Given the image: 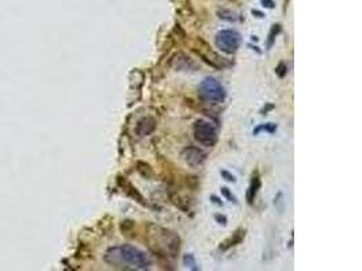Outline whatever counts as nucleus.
<instances>
[{
	"label": "nucleus",
	"mask_w": 362,
	"mask_h": 271,
	"mask_svg": "<svg viewBox=\"0 0 362 271\" xmlns=\"http://www.w3.org/2000/svg\"><path fill=\"white\" fill-rule=\"evenodd\" d=\"M103 259L107 265L121 270H148L152 266V259L148 254L130 244L110 247L105 252Z\"/></svg>",
	"instance_id": "1"
},
{
	"label": "nucleus",
	"mask_w": 362,
	"mask_h": 271,
	"mask_svg": "<svg viewBox=\"0 0 362 271\" xmlns=\"http://www.w3.org/2000/svg\"><path fill=\"white\" fill-rule=\"evenodd\" d=\"M155 233H151L153 239L152 251L155 255L159 258H177L181 252V237H179L173 230L160 228V226H153Z\"/></svg>",
	"instance_id": "2"
},
{
	"label": "nucleus",
	"mask_w": 362,
	"mask_h": 271,
	"mask_svg": "<svg viewBox=\"0 0 362 271\" xmlns=\"http://www.w3.org/2000/svg\"><path fill=\"white\" fill-rule=\"evenodd\" d=\"M198 91L201 99H204L205 102L213 103V105L214 103L224 102V99L227 98L225 88L214 77H205L204 80L201 82V84H199Z\"/></svg>",
	"instance_id": "3"
},
{
	"label": "nucleus",
	"mask_w": 362,
	"mask_h": 271,
	"mask_svg": "<svg viewBox=\"0 0 362 271\" xmlns=\"http://www.w3.org/2000/svg\"><path fill=\"white\" fill-rule=\"evenodd\" d=\"M214 42L221 52H224L227 54H234L241 44V36H240L239 31L227 29V30L219 31L216 34Z\"/></svg>",
	"instance_id": "4"
},
{
	"label": "nucleus",
	"mask_w": 362,
	"mask_h": 271,
	"mask_svg": "<svg viewBox=\"0 0 362 271\" xmlns=\"http://www.w3.org/2000/svg\"><path fill=\"white\" fill-rule=\"evenodd\" d=\"M194 138L204 147H214L217 143V130L213 123L205 119H198L194 123Z\"/></svg>",
	"instance_id": "5"
},
{
	"label": "nucleus",
	"mask_w": 362,
	"mask_h": 271,
	"mask_svg": "<svg viewBox=\"0 0 362 271\" xmlns=\"http://www.w3.org/2000/svg\"><path fill=\"white\" fill-rule=\"evenodd\" d=\"M182 159H183V162L189 167H199V165H202L205 163V160H206V154H205L202 149L197 148V147H193V145H190V147H186V148L182 151Z\"/></svg>",
	"instance_id": "6"
},
{
	"label": "nucleus",
	"mask_w": 362,
	"mask_h": 271,
	"mask_svg": "<svg viewBox=\"0 0 362 271\" xmlns=\"http://www.w3.org/2000/svg\"><path fill=\"white\" fill-rule=\"evenodd\" d=\"M117 184L120 186V189L122 190L125 194L130 197L132 200H134L136 202H138L140 205H143V206H147V201L144 200V197L140 194V191H138L134 186H133L130 182H129L126 178H123V176H118L117 178Z\"/></svg>",
	"instance_id": "7"
},
{
	"label": "nucleus",
	"mask_w": 362,
	"mask_h": 271,
	"mask_svg": "<svg viewBox=\"0 0 362 271\" xmlns=\"http://www.w3.org/2000/svg\"><path fill=\"white\" fill-rule=\"evenodd\" d=\"M245 233H247V230L244 228H238V229L235 230L232 236H230L228 239H225L224 241H221L220 243V251H228L231 248H234V247L239 246L241 241L245 239Z\"/></svg>",
	"instance_id": "8"
},
{
	"label": "nucleus",
	"mask_w": 362,
	"mask_h": 271,
	"mask_svg": "<svg viewBox=\"0 0 362 271\" xmlns=\"http://www.w3.org/2000/svg\"><path fill=\"white\" fill-rule=\"evenodd\" d=\"M156 130V119L152 117H144L136 123V134L138 137H145Z\"/></svg>",
	"instance_id": "9"
},
{
	"label": "nucleus",
	"mask_w": 362,
	"mask_h": 271,
	"mask_svg": "<svg viewBox=\"0 0 362 271\" xmlns=\"http://www.w3.org/2000/svg\"><path fill=\"white\" fill-rule=\"evenodd\" d=\"M260 186H262V182H260L259 175L258 174L252 175L250 186H248V190H247V202H248V205L254 204V201H255L256 194H258V191H259Z\"/></svg>",
	"instance_id": "10"
},
{
	"label": "nucleus",
	"mask_w": 362,
	"mask_h": 271,
	"mask_svg": "<svg viewBox=\"0 0 362 271\" xmlns=\"http://www.w3.org/2000/svg\"><path fill=\"white\" fill-rule=\"evenodd\" d=\"M136 169H137V172L143 178H145V179H151V178H153V169L152 167L149 165L148 163H145V162H137L136 163Z\"/></svg>",
	"instance_id": "11"
},
{
	"label": "nucleus",
	"mask_w": 362,
	"mask_h": 271,
	"mask_svg": "<svg viewBox=\"0 0 362 271\" xmlns=\"http://www.w3.org/2000/svg\"><path fill=\"white\" fill-rule=\"evenodd\" d=\"M277 130V125L276 123H262V125H258L255 129H254V136H258L260 132H267V133H276Z\"/></svg>",
	"instance_id": "12"
},
{
	"label": "nucleus",
	"mask_w": 362,
	"mask_h": 271,
	"mask_svg": "<svg viewBox=\"0 0 362 271\" xmlns=\"http://www.w3.org/2000/svg\"><path fill=\"white\" fill-rule=\"evenodd\" d=\"M183 266L186 269H190V270H194V271H198L199 270V266L197 265V261H195V258H194L193 254H186L183 256Z\"/></svg>",
	"instance_id": "13"
},
{
	"label": "nucleus",
	"mask_w": 362,
	"mask_h": 271,
	"mask_svg": "<svg viewBox=\"0 0 362 271\" xmlns=\"http://www.w3.org/2000/svg\"><path fill=\"white\" fill-rule=\"evenodd\" d=\"M281 33V25H274L271 27L269 37H267V49H271V46L274 45L277 36Z\"/></svg>",
	"instance_id": "14"
},
{
	"label": "nucleus",
	"mask_w": 362,
	"mask_h": 271,
	"mask_svg": "<svg viewBox=\"0 0 362 271\" xmlns=\"http://www.w3.org/2000/svg\"><path fill=\"white\" fill-rule=\"evenodd\" d=\"M219 18L220 19H223V21H227V22L238 21V16H236V14L232 12V11H227V10L219 11Z\"/></svg>",
	"instance_id": "15"
},
{
	"label": "nucleus",
	"mask_w": 362,
	"mask_h": 271,
	"mask_svg": "<svg viewBox=\"0 0 362 271\" xmlns=\"http://www.w3.org/2000/svg\"><path fill=\"white\" fill-rule=\"evenodd\" d=\"M276 73L277 76L280 77V79H284L286 76V73H288V65H286V62L281 61L278 65L276 67Z\"/></svg>",
	"instance_id": "16"
},
{
	"label": "nucleus",
	"mask_w": 362,
	"mask_h": 271,
	"mask_svg": "<svg viewBox=\"0 0 362 271\" xmlns=\"http://www.w3.org/2000/svg\"><path fill=\"white\" fill-rule=\"evenodd\" d=\"M221 194L224 195L225 198L230 201V202H232V204H235V205H238V198H236V197L231 193V190L228 189V187H221Z\"/></svg>",
	"instance_id": "17"
},
{
	"label": "nucleus",
	"mask_w": 362,
	"mask_h": 271,
	"mask_svg": "<svg viewBox=\"0 0 362 271\" xmlns=\"http://www.w3.org/2000/svg\"><path fill=\"white\" fill-rule=\"evenodd\" d=\"M220 174H221V176H223L227 182H232V183L236 182V178H235L234 175L231 174V172H228L227 169H221V171H220Z\"/></svg>",
	"instance_id": "18"
},
{
	"label": "nucleus",
	"mask_w": 362,
	"mask_h": 271,
	"mask_svg": "<svg viewBox=\"0 0 362 271\" xmlns=\"http://www.w3.org/2000/svg\"><path fill=\"white\" fill-rule=\"evenodd\" d=\"M214 220L219 222L220 225H227V222H228V218L225 217L224 215H216L214 216Z\"/></svg>",
	"instance_id": "19"
},
{
	"label": "nucleus",
	"mask_w": 362,
	"mask_h": 271,
	"mask_svg": "<svg viewBox=\"0 0 362 271\" xmlns=\"http://www.w3.org/2000/svg\"><path fill=\"white\" fill-rule=\"evenodd\" d=\"M274 108H276V106H274L273 103H266L265 108L260 110V115H267V114H269V111H271V110H273Z\"/></svg>",
	"instance_id": "20"
},
{
	"label": "nucleus",
	"mask_w": 362,
	"mask_h": 271,
	"mask_svg": "<svg viewBox=\"0 0 362 271\" xmlns=\"http://www.w3.org/2000/svg\"><path fill=\"white\" fill-rule=\"evenodd\" d=\"M210 201H212L213 204L219 205V206H223V202H221V200H220V198H217L216 195H210Z\"/></svg>",
	"instance_id": "21"
},
{
	"label": "nucleus",
	"mask_w": 362,
	"mask_h": 271,
	"mask_svg": "<svg viewBox=\"0 0 362 271\" xmlns=\"http://www.w3.org/2000/svg\"><path fill=\"white\" fill-rule=\"evenodd\" d=\"M262 4L266 5V7H269V8H273V7H274L273 0H262Z\"/></svg>",
	"instance_id": "22"
},
{
	"label": "nucleus",
	"mask_w": 362,
	"mask_h": 271,
	"mask_svg": "<svg viewBox=\"0 0 362 271\" xmlns=\"http://www.w3.org/2000/svg\"><path fill=\"white\" fill-rule=\"evenodd\" d=\"M252 15H256V18H263L265 14H263V12H260V11H258V10H252Z\"/></svg>",
	"instance_id": "23"
},
{
	"label": "nucleus",
	"mask_w": 362,
	"mask_h": 271,
	"mask_svg": "<svg viewBox=\"0 0 362 271\" xmlns=\"http://www.w3.org/2000/svg\"><path fill=\"white\" fill-rule=\"evenodd\" d=\"M248 48H251V49H252V51H256V52H258V53H260L259 48H256V46H252V45H251V44H250V45H248Z\"/></svg>",
	"instance_id": "24"
},
{
	"label": "nucleus",
	"mask_w": 362,
	"mask_h": 271,
	"mask_svg": "<svg viewBox=\"0 0 362 271\" xmlns=\"http://www.w3.org/2000/svg\"><path fill=\"white\" fill-rule=\"evenodd\" d=\"M251 40H252V41H259V38H258V37H255V36H252V37H251Z\"/></svg>",
	"instance_id": "25"
}]
</instances>
